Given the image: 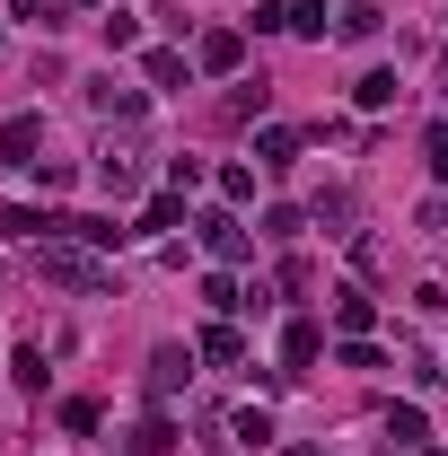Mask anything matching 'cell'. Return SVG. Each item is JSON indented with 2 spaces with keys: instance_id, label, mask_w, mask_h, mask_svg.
I'll list each match as a JSON object with an SVG mask.
<instances>
[{
  "instance_id": "d4e9b609",
  "label": "cell",
  "mask_w": 448,
  "mask_h": 456,
  "mask_svg": "<svg viewBox=\"0 0 448 456\" xmlns=\"http://www.w3.org/2000/svg\"><path fill=\"white\" fill-rule=\"evenodd\" d=\"M220 193L228 202H255V167H220Z\"/></svg>"
},
{
  "instance_id": "83f0119b",
  "label": "cell",
  "mask_w": 448,
  "mask_h": 456,
  "mask_svg": "<svg viewBox=\"0 0 448 456\" xmlns=\"http://www.w3.org/2000/svg\"><path fill=\"white\" fill-rule=\"evenodd\" d=\"M79 9H106V0H79Z\"/></svg>"
},
{
  "instance_id": "e0dca14e",
  "label": "cell",
  "mask_w": 448,
  "mask_h": 456,
  "mask_svg": "<svg viewBox=\"0 0 448 456\" xmlns=\"http://www.w3.org/2000/svg\"><path fill=\"white\" fill-rule=\"evenodd\" d=\"M203 307H212V316H228V307H246V289L228 281V273H203Z\"/></svg>"
},
{
  "instance_id": "ba28073f",
  "label": "cell",
  "mask_w": 448,
  "mask_h": 456,
  "mask_svg": "<svg viewBox=\"0 0 448 456\" xmlns=\"http://www.w3.org/2000/svg\"><path fill=\"white\" fill-rule=\"evenodd\" d=\"M317 351H326V325L290 316V334H281V360H290V378H299V369H317Z\"/></svg>"
},
{
  "instance_id": "2e32d148",
  "label": "cell",
  "mask_w": 448,
  "mask_h": 456,
  "mask_svg": "<svg viewBox=\"0 0 448 456\" xmlns=\"http://www.w3.org/2000/svg\"><path fill=\"white\" fill-rule=\"evenodd\" d=\"M255 159H264V167H290V159H299V132H290V123H264V132H255Z\"/></svg>"
},
{
  "instance_id": "44dd1931",
  "label": "cell",
  "mask_w": 448,
  "mask_h": 456,
  "mask_svg": "<svg viewBox=\"0 0 448 456\" xmlns=\"http://www.w3.org/2000/svg\"><path fill=\"white\" fill-rule=\"evenodd\" d=\"M387 439H395V448H413V439H422V412H413V403H395V412H387Z\"/></svg>"
},
{
  "instance_id": "d6986e66",
  "label": "cell",
  "mask_w": 448,
  "mask_h": 456,
  "mask_svg": "<svg viewBox=\"0 0 448 456\" xmlns=\"http://www.w3.org/2000/svg\"><path fill=\"white\" fill-rule=\"evenodd\" d=\"M343 369H387V351H378L369 334H343Z\"/></svg>"
},
{
  "instance_id": "3957f363",
  "label": "cell",
  "mask_w": 448,
  "mask_h": 456,
  "mask_svg": "<svg viewBox=\"0 0 448 456\" xmlns=\"http://www.w3.org/2000/svg\"><path fill=\"white\" fill-rule=\"evenodd\" d=\"M36 150H45V114H9L0 123V159L9 167H36Z\"/></svg>"
},
{
  "instance_id": "8fae6325",
  "label": "cell",
  "mask_w": 448,
  "mask_h": 456,
  "mask_svg": "<svg viewBox=\"0 0 448 456\" xmlns=\"http://www.w3.org/2000/svg\"><path fill=\"white\" fill-rule=\"evenodd\" d=\"M335 325L343 334H369V325H378V298H369V289H335Z\"/></svg>"
},
{
  "instance_id": "5b68a950",
  "label": "cell",
  "mask_w": 448,
  "mask_h": 456,
  "mask_svg": "<svg viewBox=\"0 0 448 456\" xmlns=\"http://www.w3.org/2000/svg\"><path fill=\"white\" fill-rule=\"evenodd\" d=\"M185 378H194V351H185V342H159V351H150V395H176Z\"/></svg>"
},
{
  "instance_id": "ffe728a7",
  "label": "cell",
  "mask_w": 448,
  "mask_h": 456,
  "mask_svg": "<svg viewBox=\"0 0 448 456\" xmlns=\"http://www.w3.org/2000/svg\"><path fill=\"white\" fill-rule=\"evenodd\" d=\"M9 378H18L27 395H45V351H18V360H9Z\"/></svg>"
},
{
  "instance_id": "5bb4252c",
  "label": "cell",
  "mask_w": 448,
  "mask_h": 456,
  "mask_svg": "<svg viewBox=\"0 0 448 456\" xmlns=\"http://www.w3.org/2000/svg\"><path fill=\"white\" fill-rule=\"evenodd\" d=\"M185 70H194V61L176 53V45H159V53H141V79H150V88H185Z\"/></svg>"
},
{
  "instance_id": "603a6c76",
  "label": "cell",
  "mask_w": 448,
  "mask_h": 456,
  "mask_svg": "<svg viewBox=\"0 0 448 456\" xmlns=\"http://www.w3.org/2000/svg\"><path fill=\"white\" fill-rule=\"evenodd\" d=\"M290 27L299 36H326V0H290Z\"/></svg>"
},
{
  "instance_id": "7a4b0ae2",
  "label": "cell",
  "mask_w": 448,
  "mask_h": 456,
  "mask_svg": "<svg viewBox=\"0 0 448 456\" xmlns=\"http://www.w3.org/2000/svg\"><path fill=\"white\" fill-rule=\"evenodd\" d=\"M194 237H203V246H212L220 264H246V255H255V237L228 220V211H203V220H194Z\"/></svg>"
},
{
  "instance_id": "484cf974",
  "label": "cell",
  "mask_w": 448,
  "mask_h": 456,
  "mask_svg": "<svg viewBox=\"0 0 448 456\" xmlns=\"http://www.w3.org/2000/svg\"><path fill=\"white\" fill-rule=\"evenodd\" d=\"M422 150H431V175L448 184V123H431V132H422Z\"/></svg>"
},
{
  "instance_id": "6da1fadb",
  "label": "cell",
  "mask_w": 448,
  "mask_h": 456,
  "mask_svg": "<svg viewBox=\"0 0 448 456\" xmlns=\"http://www.w3.org/2000/svg\"><path fill=\"white\" fill-rule=\"evenodd\" d=\"M36 273L54 289H114L106 264H88V255H71V246H36Z\"/></svg>"
},
{
  "instance_id": "7402d4cb",
  "label": "cell",
  "mask_w": 448,
  "mask_h": 456,
  "mask_svg": "<svg viewBox=\"0 0 448 456\" xmlns=\"http://www.w3.org/2000/svg\"><path fill=\"white\" fill-rule=\"evenodd\" d=\"M299 228H308V220H299V211H290V202H273V211H264V237H281V246H290V237H299Z\"/></svg>"
},
{
  "instance_id": "f1b7e54d",
  "label": "cell",
  "mask_w": 448,
  "mask_h": 456,
  "mask_svg": "<svg viewBox=\"0 0 448 456\" xmlns=\"http://www.w3.org/2000/svg\"><path fill=\"white\" fill-rule=\"evenodd\" d=\"M440 79H448V53H440Z\"/></svg>"
},
{
  "instance_id": "30bf717a",
  "label": "cell",
  "mask_w": 448,
  "mask_h": 456,
  "mask_svg": "<svg viewBox=\"0 0 448 456\" xmlns=\"http://www.w3.org/2000/svg\"><path fill=\"white\" fill-rule=\"evenodd\" d=\"M378 27H387V9H369V0H352V9H335V36H343V45H369Z\"/></svg>"
},
{
  "instance_id": "9a60e30c",
  "label": "cell",
  "mask_w": 448,
  "mask_h": 456,
  "mask_svg": "<svg viewBox=\"0 0 448 456\" xmlns=\"http://www.w3.org/2000/svg\"><path fill=\"white\" fill-rule=\"evenodd\" d=\"M194 351H203V360H220V369H228V360H246V334H237V325L220 316V325H203V342H194Z\"/></svg>"
},
{
  "instance_id": "277c9868",
  "label": "cell",
  "mask_w": 448,
  "mask_h": 456,
  "mask_svg": "<svg viewBox=\"0 0 448 456\" xmlns=\"http://www.w3.org/2000/svg\"><path fill=\"white\" fill-rule=\"evenodd\" d=\"M194 61H203V70H237V61H246V36H237V27H203V36H194Z\"/></svg>"
},
{
  "instance_id": "52a82bcc",
  "label": "cell",
  "mask_w": 448,
  "mask_h": 456,
  "mask_svg": "<svg viewBox=\"0 0 448 456\" xmlns=\"http://www.w3.org/2000/svg\"><path fill=\"white\" fill-rule=\"evenodd\" d=\"M97 193H106V202H132V193H141V167H132V150H106V159H97Z\"/></svg>"
},
{
  "instance_id": "8992f818",
  "label": "cell",
  "mask_w": 448,
  "mask_h": 456,
  "mask_svg": "<svg viewBox=\"0 0 448 456\" xmlns=\"http://www.w3.org/2000/svg\"><path fill=\"white\" fill-rule=\"evenodd\" d=\"M168 448H176V421H168V412H141V421L123 430V456H168Z\"/></svg>"
},
{
  "instance_id": "9c48e42d",
  "label": "cell",
  "mask_w": 448,
  "mask_h": 456,
  "mask_svg": "<svg viewBox=\"0 0 448 456\" xmlns=\"http://www.w3.org/2000/svg\"><path fill=\"white\" fill-rule=\"evenodd\" d=\"M176 220H185V193L168 184V193H150V202H141V220H132V237H168Z\"/></svg>"
},
{
  "instance_id": "4fadbf2b",
  "label": "cell",
  "mask_w": 448,
  "mask_h": 456,
  "mask_svg": "<svg viewBox=\"0 0 448 456\" xmlns=\"http://www.w3.org/2000/svg\"><path fill=\"white\" fill-rule=\"evenodd\" d=\"M123 237H132V228H123V220H106V211H88V220L71 211V246H123Z\"/></svg>"
},
{
  "instance_id": "7c38bea8",
  "label": "cell",
  "mask_w": 448,
  "mask_h": 456,
  "mask_svg": "<svg viewBox=\"0 0 448 456\" xmlns=\"http://www.w3.org/2000/svg\"><path fill=\"white\" fill-rule=\"evenodd\" d=\"M395 97H404V79H395V70H369V79L352 88V106H361V114H387Z\"/></svg>"
},
{
  "instance_id": "cb8c5ba5",
  "label": "cell",
  "mask_w": 448,
  "mask_h": 456,
  "mask_svg": "<svg viewBox=\"0 0 448 456\" xmlns=\"http://www.w3.org/2000/svg\"><path fill=\"white\" fill-rule=\"evenodd\" d=\"M97 27H106V45H141V18H132V9H114V18H97Z\"/></svg>"
},
{
  "instance_id": "4316f807",
  "label": "cell",
  "mask_w": 448,
  "mask_h": 456,
  "mask_svg": "<svg viewBox=\"0 0 448 456\" xmlns=\"http://www.w3.org/2000/svg\"><path fill=\"white\" fill-rule=\"evenodd\" d=\"M290 456H326V448H290Z\"/></svg>"
},
{
  "instance_id": "ac0fdd59",
  "label": "cell",
  "mask_w": 448,
  "mask_h": 456,
  "mask_svg": "<svg viewBox=\"0 0 448 456\" xmlns=\"http://www.w3.org/2000/svg\"><path fill=\"white\" fill-rule=\"evenodd\" d=\"M228 439H237V448H264V439H273V412H237Z\"/></svg>"
}]
</instances>
